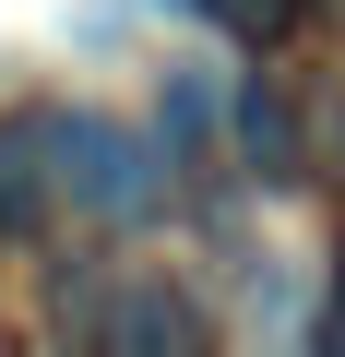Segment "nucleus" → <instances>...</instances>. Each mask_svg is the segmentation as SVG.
<instances>
[{
	"label": "nucleus",
	"instance_id": "1",
	"mask_svg": "<svg viewBox=\"0 0 345 357\" xmlns=\"http://www.w3.org/2000/svg\"><path fill=\"white\" fill-rule=\"evenodd\" d=\"M48 167H60V203H72V215H107V227H143V215L167 203L155 143L119 131L107 107H48Z\"/></svg>",
	"mask_w": 345,
	"mask_h": 357
},
{
	"label": "nucleus",
	"instance_id": "2",
	"mask_svg": "<svg viewBox=\"0 0 345 357\" xmlns=\"http://www.w3.org/2000/svg\"><path fill=\"white\" fill-rule=\"evenodd\" d=\"M60 215V167H48V107L0 119V238H36Z\"/></svg>",
	"mask_w": 345,
	"mask_h": 357
},
{
	"label": "nucleus",
	"instance_id": "3",
	"mask_svg": "<svg viewBox=\"0 0 345 357\" xmlns=\"http://www.w3.org/2000/svg\"><path fill=\"white\" fill-rule=\"evenodd\" d=\"M84 333H95V345H203L215 321H203V310H191L179 286H119V298H107V310H95Z\"/></svg>",
	"mask_w": 345,
	"mask_h": 357
},
{
	"label": "nucleus",
	"instance_id": "4",
	"mask_svg": "<svg viewBox=\"0 0 345 357\" xmlns=\"http://www.w3.org/2000/svg\"><path fill=\"white\" fill-rule=\"evenodd\" d=\"M238 143H250V167H262V178H298V167H309V155H298V119H286V96H274V84H250V96H238Z\"/></svg>",
	"mask_w": 345,
	"mask_h": 357
},
{
	"label": "nucleus",
	"instance_id": "5",
	"mask_svg": "<svg viewBox=\"0 0 345 357\" xmlns=\"http://www.w3.org/2000/svg\"><path fill=\"white\" fill-rule=\"evenodd\" d=\"M203 131H215V96H203V84H167V143L203 155Z\"/></svg>",
	"mask_w": 345,
	"mask_h": 357
},
{
	"label": "nucleus",
	"instance_id": "6",
	"mask_svg": "<svg viewBox=\"0 0 345 357\" xmlns=\"http://www.w3.org/2000/svg\"><path fill=\"white\" fill-rule=\"evenodd\" d=\"M215 13H227L238 36H286V13H298V0H215Z\"/></svg>",
	"mask_w": 345,
	"mask_h": 357
},
{
	"label": "nucleus",
	"instance_id": "7",
	"mask_svg": "<svg viewBox=\"0 0 345 357\" xmlns=\"http://www.w3.org/2000/svg\"><path fill=\"white\" fill-rule=\"evenodd\" d=\"M321 345H345V262H333V310H321Z\"/></svg>",
	"mask_w": 345,
	"mask_h": 357
}]
</instances>
